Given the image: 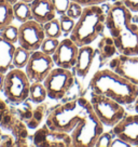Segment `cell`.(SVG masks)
Segmentation results:
<instances>
[{
    "instance_id": "30",
    "label": "cell",
    "mask_w": 138,
    "mask_h": 147,
    "mask_svg": "<svg viewBox=\"0 0 138 147\" xmlns=\"http://www.w3.org/2000/svg\"><path fill=\"white\" fill-rule=\"evenodd\" d=\"M53 5L56 9V13L63 15L66 14V11L68 9L69 3L71 2V0H52Z\"/></svg>"
},
{
    "instance_id": "22",
    "label": "cell",
    "mask_w": 138,
    "mask_h": 147,
    "mask_svg": "<svg viewBox=\"0 0 138 147\" xmlns=\"http://www.w3.org/2000/svg\"><path fill=\"white\" fill-rule=\"evenodd\" d=\"M46 106L44 104H38V106L32 109L31 111V116L30 118L25 122L27 124L28 129H37L39 127V124L41 123L43 117L46 116Z\"/></svg>"
},
{
    "instance_id": "15",
    "label": "cell",
    "mask_w": 138,
    "mask_h": 147,
    "mask_svg": "<svg viewBox=\"0 0 138 147\" xmlns=\"http://www.w3.org/2000/svg\"><path fill=\"white\" fill-rule=\"evenodd\" d=\"M32 18L41 24H46L56 18V9L52 0H32L29 3Z\"/></svg>"
},
{
    "instance_id": "33",
    "label": "cell",
    "mask_w": 138,
    "mask_h": 147,
    "mask_svg": "<svg viewBox=\"0 0 138 147\" xmlns=\"http://www.w3.org/2000/svg\"><path fill=\"white\" fill-rule=\"evenodd\" d=\"M74 2H78L82 7H86V5H100L104 2H107L109 0H71Z\"/></svg>"
},
{
    "instance_id": "16",
    "label": "cell",
    "mask_w": 138,
    "mask_h": 147,
    "mask_svg": "<svg viewBox=\"0 0 138 147\" xmlns=\"http://www.w3.org/2000/svg\"><path fill=\"white\" fill-rule=\"evenodd\" d=\"M94 56H95V50L91 47V45L79 48L78 59L74 66V70L78 77L84 78L88 76V71L92 67Z\"/></svg>"
},
{
    "instance_id": "1",
    "label": "cell",
    "mask_w": 138,
    "mask_h": 147,
    "mask_svg": "<svg viewBox=\"0 0 138 147\" xmlns=\"http://www.w3.org/2000/svg\"><path fill=\"white\" fill-rule=\"evenodd\" d=\"M46 123L51 129L68 133L74 147L95 146L97 138L104 132V124L90 100L83 96L56 107L46 116Z\"/></svg>"
},
{
    "instance_id": "36",
    "label": "cell",
    "mask_w": 138,
    "mask_h": 147,
    "mask_svg": "<svg viewBox=\"0 0 138 147\" xmlns=\"http://www.w3.org/2000/svg\"><path fill=\"white\" fill-rule=\"evenodd\" d=\"M5 74L0 73V92L3 90V84H5Z\"/></svg>"
},
{
    "instance_id": "3",
    "label": "cell",
    "mask_w": 138,
    "mask_h": 147,
    "mask_svg": "<svg viewBox=\"0 0 138 147\" xmlns=\"http://www.w3.org/2000/svg\"><path fill=\"white\" fill-rule=\"evenodd\" d=\"M90 90L112 98L123 106L133 104L138 96V86L111 68L101 69L94 74L90 81Z\"/></svg>"
},
{
    "instance_id": "8",
    "label": "cell",
    "mask_w": 138,
    "mask_h": 147,
    "mask_svg": "<svg viewBox=\"0 0 138 147\" xmlns=\"http://www.w3.org/2000/svg\"><path fill=\"white\" fill-rule=\"evenodd\" d=\"M52 55L46 54L43 51L31 52L29 61L25 67V73L31 82H43L46 76L54 68Z\"/></svg>"
},
{
    "instance_id": "37",
    "label": "cell",
    "mask_w": 138,
    "mask_h": 147,
    "mask_svg": "<svg viewBox=\"0 0 138 147\" xmlns=\"http://www.w3.org/2000/svg\"><path fill=\"white\" fill-rule=\"evenodd\" d=\"M7 1H9L10 3H11V5H15V3H16V2L19 1V0H7Z\"/></svg>"
},
{
    "instance_id": "18",
    "label": "cell",
    "mask_w": 138,
    "mask_h": 147,
    "mask_svg": "<svg viewBox=\"0 0 138 147\" xmlns=\"http://www.w3.org/2000/svg\"><path fill=\"white\" fill-rule=\"evenodd\" d=\"M98 52H99L101 61L111 60L112 57H115L118 52V49L112 37L106 36L101 39L98 43Z\"/></svg>"
},
{
    "instance_id": "32",
    "label": "cell",
    "mask_w": 138,
    "mask_h": 147,
    "mask_svg": "<svg viewBox=\"0 0 138 147\" xmlns=\"http://www.w3.org/2000/svg\"><path fill=\"white\" fill-rule=\"evenodd\" d=\"M110 147H133L129 142H126L125 140L119 138V136H115L113 138V141L111 143Z\"/></svg>"
},
{
    "instance_id": "6",
    "label": "cell",
    "mask_w": 138,
    "mask_h": 147,
    "mask_svg": "<svg viewBox=\"0 0 138 147\" xmlns=\"http://www.w3.org/2000/svg\"><path fill=\"white\" fill-rule=\"evenodd\" d=\"M90 102L98 119L107 127L113 128L124 117L125 109L122 104L107 96L91 92Z\"/></svg>"
},
{
    "instance_id": "24",
    "label": "cell",
    "mask_w": 138,
    "mask_h": 147,
    "mask_svg": "<svg viewBox=\"0 0 138 147\" xmlns=\"http://www.w3.org/2000/svg\"><path fill=\"white\" fill-rule=\"evenodd\" d=\"M43 28H44V32L46 36L49 38H60L63 34L62 27H60V18H53L46 24H43Z\"/></svg>"
},
{
    "instance_id": "28",
    "label": "cell",
    "mask_w": 138,
    "mask_h": 147,
    "mask_svg": "<svg viewBox=\"0 0 138 147\" xmlns=\"http://www.w3.org/2000/svg\"><path fill=\"white\" fill-rule=\"evenodd\" d=\"M113 131L111 130L109 132H102L100 134V136L97 138L96 141V144H95V146L97 147H110L111 146V143L113 141Z\"/></svg>"
},
{
    "instance_id": "14",
    "label": "cell",
    "mask_w": 138,
    "mask_h": 147,
    "mask_svg": "<svg viewBox=\"0 0 138 147\" xmlns=\"http://www.w3.org/2000/svg\"><path fill=\"white\" fill-rule=\"evenodd\" d=\"M109 67L138 86V55H117L110 60Z\"/></svg>"
},
{
    "instance_id": "10",
    "label": "cell",
    "mask_w": 138,
    "mask_h": 147,
    "mask_svg": "<svg viewBox=\"0 0 138 147\" xmlns=\"http://www.w3.org/2000/svg\"><path fill=\"white\" fill-rule=\"evenodd\" d=\"M32 144L37 147H70L72 140L68 133L51 129L46 123L33 133Z\"/></svg>"
},
{
    "instance_id": "4",
    "label": "cell",
    "mask_w": 138,
    "mask_h": 147,
    "mask_svg": "<svg viewBox=\"0 0 138 147\" xmlns=\"http://www.w3.org/2000/svg\"><path fill=\"white\" fill-rule=\"evenodd\" d=\"M107 13L99 5L83 7L79 20L76 21L70 38L79 47L88 46L95 41L106 27Z\"/></svg>"
},
{
    "instance_id": "38",
    "label": "cell",
    "mask_w": 138,
    "mask_h": 147,
    "mask_svg": "<svg viewBox=\"0 0 138 147\" xmlns=\"http://www.w3.org/2000/svg\"><path fill=\"white\" fill-rule=\"evenodd\" d=\"M22 1H25V2H27V3H30L32 0H22Z\"/></svg>"
},
{
    "instance_id": "39",
    "label": "cell",
    "mask_w": 138,
    "mask_h": 147,
    "mask_svg": "<svg viewBox=\"0 0 138 147\" xmlns=\"http://www.w3.org/2000/svg\"><path fill=\"white\" fill-rule=\"evenodd\" d=\"M1 135H2V133H1V131H0V140H1Z\"/></svg>"
},
{
    "instance_id": "17",
    "label": "cell",
    "mask_w": 138,
    "mask_h": 147,
    "mask_svg": "<svg viewBox=\"0 0 138 147\" xmlns=\"http://www.w3.org/2000/svg\"><path fill=\"white\" fill-rule=\"evenodd\" d=\"M15 49L16 47L14 43L7 41L0 36V73L5 75L9 70L15 68L13 64Z\"/></svg>"
},
{
    "instance_id": "11",
    "label": "cell",
    "mask_w": 138,
    "mask_h": 147,
    "mask_svg": "<svg viewBox=\"0 0 138 147\" xmlns=\"http://www.w3.org/2000/svg\"><path fill=\"white\" fill-rule=\"evenodd\" d=\"M135 114H125L122 120L112 128L115 136L125 140L132 146H138V96L135 100Z\"/></svg>"
},
{
    "instance_id": "23",
    "label": "cell",
    "mask_w": 138,
    "mask_h": 147,
    "mask_svg": "<svg viewBox=\"0 0 138 147\" xmlns=\"http://www.w3.org/2000/svg\"><path fill=\"white\" fill-rule=\"evenodd\" d=\"M31 52L28 51L23 47H16L15 52H14V57H13V64L15 68H21L23 69L26 67L29 57H30Z\"/></svg>"
},
{
    "instance_id": "31",
    "label": "cell",
    "mask_w": 138,
    "mask_h": 147,
    "mask_svg": "<svg viewBox=\"0 0 138 147\" xmlns=\"http://www.w3.org/2000/svg\"><path fill=\"white\" fill-rule=\"evenodd\" d=\"M0 146H14V138L12 134H3L1 135Z\"/></svg>"
},
{
    "instance_id": "12",
    "label": "cell",
    "mask_w": 138,
    "mask_h": 147,
    "mask_svg": "<svg viewBox=\"0 0 138 147\" xmlns=\"http://www.w3.org/2000/svg\"><path fill=\"white\" fill-rule=\"evenodd\" d=\"M79 48L80 47L70 37L63 39L62 41H60V45L54 52V54L52 55L54 64L57 67L62 68H74L78 59Z\"/></svg>"
},
{
    "instance_id": "29",
    "label": "cell",
    "mask_w": 138,
    "mask_h": 147,
    "mask_svg": "<svg viewBox=\"0 0 138 147\" xmlns=\"http://www.w3.org/2000/svg\"><path fill=\"white\" fill-rule=\"evenodd\" d=\"M60 27H62L63 32L69 34V32H71V30L74 29L76 21H74V18H69L68 15L63 14V15H60Z\"/></svg>"
},
{
    "instance_id": "2",
    "label": "cell",
    "mask_w": 138,
    "mask_h": 147,
    "mask_svg": "<svg viewBox=\"0 0 138 147\" xmlns=\"http://www.w3.org/2000/svg\"><path fill=\"white\" fill-rule=\"evenodd\" d=\"M106 13V27L115 40L118 53L138 55V25L133 22V12L119 0Z\"/></svg>"
},
{
    "instance_id": "21",
    "label": "cell",
    "mask_w": 138,
    "mask_h": 147,
    "mask_svg": "<svg viewBox=\"0 0 138 147\" xmlns=\"http://www.w3.org/2000/svg\"><path fill=\"white\" fill-rule=\"evenodd\" d=\"M48 93L43 82H31L30 91H29V98L35 104H41L46 100Z\"/></svg>"
},
{
    "instance_id": "9",
    "label": "cell",
    "mask_w": 138,
    "mask_h": 147,
    "mask_svg": "<svg viewBox=\"0 0 138 147\" xmlns=\"http://www.w3.org/2000/svg\"><path fill=\"white\" fill-rule=\"evenodd\" d=\"M46 37L43 24L35 21L33 18L21 23L19 27V45L30 52L40 50Z\"/></svg>"
},
{
    "instance_id": "34",
    "label": "cell",
    "mask_w": 138,
    "mask_h": 147,
    "mask_svg": "<svg viewBox=\"0 0 138 147\" xmlns=\"http://www.w3.org/2000/svg\"><path fill=\"white\" fill-rule=\"evenodd\" d=\"M129 8L132 12H138V0H120Z\"/></svg>"
},
{
    "instance_id": "5",
    "label": "cell",
    "mask_w": 138,
    "mask_h": 147,
    "mask_svg": "<svg viewBox=\"0 0 138 147\" xmlns=\"http://www.w3.org/2000/svg\"><path fill=\"white\" fill-rule=\"evenodd\" d=\"M31 81L29 80L25 70L13 68L5 76L3 94L5 97L12 104H23L29 98Z\"/></svg>"
},
{
    "instance_id": "13",
    "label": "cell",
    "mask_w": 138,
    "mask_h": 147,
    "mask_svg": "<svg viewBox=\"0 0 138 147\" xmlns=\"http://www.w3.org/2000/svg\"><path fill=\"white\" fill-rule=\"evenodd\" d=\"M0 128L9 131L14 138V146H27L28 127L25 121L15 116L10 109L7 110L0 122Z\"/></svg>"
},
{
    "instance_id": "27",
    "label": "cell",
    "mask_w": 138,
    "mask_h": 147,
    "mask_svg": "<svg viewBox=\"0 0 138 147\" xmlns=\"http://www.w3.org/2000/svg\"><path fill=\"white\" fill-rule=\"evenodd\" d=\"M83 11V7L78 2H74V1H71L69 3V7L67 11H66V15H68L69 18H74V21L79 20V18L81 16Z\"/></svg>"
},
{
    "instance_id": "35",
    "label": "cell",
    "mask_w": 138,
    "mask_h": 147,
    "mask_svg": "<svg viewBox=\"0 0 138 147\" xmlns=\"http://www.w3.org/2000/svg\"><path fill=\"white\" fill-rule=\"evenodd\" d=\"M8 109H9V107L7 105V103L0 97V122H1V120H2L3 116H5V114L7 113Z\"/></svg>"
},
{
    "instance_id": "26",
    "label": "cell",
    "mask_w": 138,
    "mask_h": 147,
    "mask_svg": "<svg viewBox=\"0 0 138 147\" xmlns=\"http://www.w3.org/2000/svg\"><path fill=\"white\" fill-rule=\"evenodd\" d=\"M58 45H60V41H58L57 38H49V37H46V39L42 42L40 50L43 51L48 55H53L54 52L56 51V49H57Z\"/></svg>"
},
{
    "instance_id": "20",
    "label": "cell",
    "mask_w": 138,
    "mask_h": 147,
    "mask_svg": "<svg viewBox=\"0 0 138 147\" xmlns=\"http://www.w3.org/2000/svg\"><path fill=\"white\" fill-rule=\"evenodd\" d=\"M13 12H14V18H16L19 22L24 23L27 22L29 20H32V13L31 9L29 3L19 0L15 5H13Z\"/></svg>"
},
{
    "instance_id": "7",
    "label": "cell",
    "mask_w": 138,
    "mask_h": 147,
    "mask_svg": "<svg viewBox=\"0 0 138 147\" xmlns=\"http://www.w3.org/2000/svg\"><path fill=\"white\" fill-rule=\"evenodd\" d=\"M74 76L70 69L57 67L53 68L46 76L43 84L46 89L48 97L53 101H58L67 94L74 86Z\"/></svg>"
},
{
    "instance_id": "19",
    "label": "cell",
    "mask_w": 138,
    "mask_h": 147,
    "mask_svg": "<svg viewBox=\"0 0 138 147\" xmlns=\"http://www.w3.org/2000/svg\"><path fill=\"white\" fill-rule=\"evenodd\" d=\"M14 18L13 5L7 0H0V30L12 24Z\"/></svg>"
},
{
    "instance_id": "25",
    "label": "cell",
    "mask_w": 138,
    "mask_h": 147,
    "mask_svg": "<svg viewBox=\"0 0 138 147\" xmlns=\"http://www.w3.org/2000/svg\"><path fill=\"white\" fill-rule=\"evenodd\" d=\"M0 36L5 38L7 41L12 42L15 45L16 42H19V27L10 24L2 30H0Z\"/></svg>"
}]
</instances>
